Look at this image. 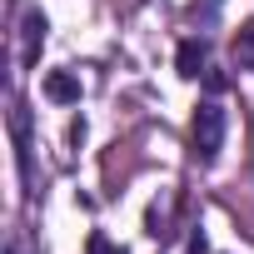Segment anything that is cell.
<instances>
[{
    "label": "cell",
    "instance_id": "6da1fadb",
    "mask_svg": "<svg viewBox=\"0 0 254 254\" xmlns=\"http://www.w3.org/2000/svg\"><path fill=\"white\" fill-rule=\"evenodd\" d=\"M224 130H229V115H224V105L209 95V100L194 110V120H190V155H194L199 165H214L219 150H224Z\"/></svg>",
    "mask_w": 254,
    "mask_h": 254
},
{
    "label": "cell",
    "instance_id": "7a4b0ae2",
    "mask_svg": "<svg viewBox=\"0 0 254 254\" xmlns=\"http://www.w3.org/2000/svg\"><path fill=\"white\" fill-rule=\"evenodd\" d=\"M10 140H15L20 185H25V194H35V140H30V105H25V100L10 105Z\"/></svg>",
    "mask_w": 254,
    "mask_h": 254
},
{
    "label": "cell",
    "instance_id": "3957f363",
    "mask_svg": "<svg viewBox=\"0 0 254 254\" xmlns=\"http://www.w3.org/2000/svg\"><path fill=\"white\" fill-rule=\"evenodd\" d=\"M175 70H180L185 80H199V75L209 70V40H204V35L180 40V50H175Z\"/></svg>",
    "mask_w": 254,
    "mask_h": 254
},
{
    "label": "cell",
    "instance_id": "277c9868",
    "mask_svg": "<svg viewBox=\"0 0 254 254\" xmlns=\"http://www.w3.org/2000/svg\"><path fill=\"white\" fill-rule=\"evenodd\" d=\"M45 30H50V20H45L40 10H25V20H20V65H25V70H30V65L40 60Z\"/></svg>",
    "mask_w": 254,
    "mask_h": 254
},
{
    "label": "cell",
    "instance_id": "5b68a950",
    "mask_svg": "<svg viewBox=\"0 0 254 254\" xmlns=\"http://www.w3.org/2000/svg\"><path fill=\"white\" fill-rule=\"evenodd\" d=\"M45 100H55V105H80V75L50 70V75H45Z\"/></svg>",
    "mask_w": 254,
    "mask_h": 254
},
{
    "label": "cell",
    "instance_id": "8992f818",
    "mask_svg": "<svg viewBox=\"0 0 254 254\" xmlns=\"http://www.w3.org/2000/svg\"><path fill=\"white\" fill-rule=\"evenodd\" d=\"M170 219H175V204H170V199H165V204L155 199V204L145 209V234H150V239H170V234H175Z\"/></svg>",
    "mask_w": 254,
    "mask_h": 254
},
{
    "label": "cell",
    "instance_id": "52a82bcc",
    "mask_svg": "<svg viewBox=\"0 0 254 254\" xmlns=\"http://www.w3.org/2000/svg\"><path fill=\"white\" fill-rule=\"evenodd\" d=\"M234 70H254V20H244L234 35Z\"/></svg>",
    "mask_w": 254,
    "mask_h": 254
},
{
    "label": "cell",
    "instance_id": "ba28073f",
    "mask_svg": "<svg viewBox=\"0 0 254 254\" xmlns=\"http://www.w3.org/2000/svg\"><path fill=\"white\" fill-rule=\"evenodd\" d=\"M199 80H204V90H209V95H224V90H229V75H224V70H204Z\"/></svg>",
    "mask_w": 254,
    "mask_h": 254
},
{
    "label": "cell",
    "instance_id": "9c48e42d",
    "mask_svg": "<svg viewBox=\"0 0 254 254\" xmlns=\"http://www.w3.org/2000/svg\"><path fill=\"white\" fill-rule=\"evenodd\" d=\"M85 254H125V249H120L115 239H105V234H90V249H85Z\"/></svg>",
    "mask_w": 254,
    "mask_h": 254
},
{
    "label": "cell",
    "instance_id": "30bf717a",
    "mask_svg": "<svg viewBox=\"0 0 254 254\" xmlns=\"http://www.w3.org/2000/svg\"><path fill=\"white\" fill-rule=\"evenodd\" d=\"M190 254H209V239H204V229H194V234H190Z\"/></svg>",
    "mask_w": 254,
    "mask_h": 254
}]
</instances>
